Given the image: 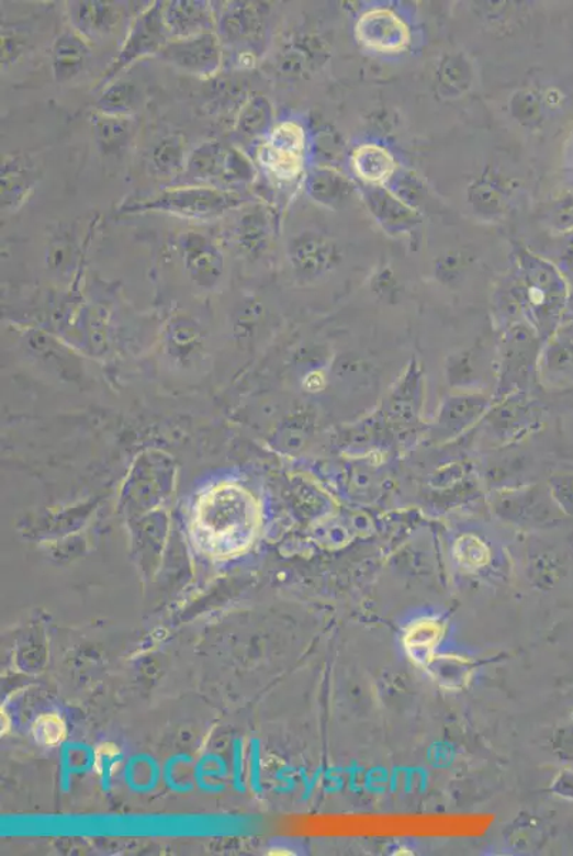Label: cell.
Masks as SVG:
<instances>
[{"mask_svg": "<svg viewBox=\"0 0 573 856\" xmlns=\"http://www.w3.org/2000/svg\"><path fill=\"white\" fill-rule=\"evenodd\" d=\"M260 507L246 487L222 483L195 502L190 534L202 553L216 559L245 553L260 527Z\"/></svg>", "mask_w": 573, "mask_h": 856, "instance_id": "cell-1", "label": "cell"}, {"mask_svg": "<svg viewBox=\"0 0 573 856\" xmlns=\"http://www.w3.org/2000/svg\"><path fill=\"white\" fill-rule=\"evenodd\" d=\"M246 202L247 199L241 193L232 190L189 185L167 189L151 198L133 199L124 203L119 213L160 212L195 221H210L240 207Z\"/></svg>", "mask_w": 573, "mask_h": 856, "instance_id": "cell-2", "label": "cell"}, {"mask_svg": "<svg viewBox=\"0 0 573 856\" xmlns=\"http://www.w3.org/2000/svg\"><path fill=\"white\" fill-rule=\"evenodd\" d=\"M164 4V2H153L150 7H147L145 11L138 13L133 19L126 41H124L116 59L104 71L98 89H104L114 82V79L117 78L122 70L128 68L138 59L159 55L167 43L171 41L165 23Z\"/></svg>", "mask_w": 573, "mask_h": 856, "instance_id": "cell-3", "label": "cell"}, {"mask_svg": "<svg viewBox=\"0 0 573 856\" xmlns=\"http://www.w3.org/2000/svg\"><path fill=\"white\" fill-rule=\"evenodd\" d=\"M269 21V4L261 2H231L217 19L220 41L234 46L257 49L265 41Z\"/></svg>", "mask_w": 573, "mask_h": 856, "instance_id": "cell-4", "label": "cell"}, {"mask_svg": "<svg viewBox=\"0 0 573 856\" xmlns=\"http://www.w3.org/2000/svg\"><path fill=\"white\" fill-rule=\"evenodd\" d=\"M157 57L191 75L209 78L222 66V42L216 32L171 40Z\"/></svg>", "mask_w": 573, "mask_h": 856, "instance_id": "cell-5", "label": "cell"}, {"mask_svg": "<svg viewBox=\"0 0 573 856\" xmlns=\"http://www.w3.org/2000/svg\"><path fill=\"white\" fill-rule=\"evenodd\" d=\"M164 16L170 40L203 35L217 26L212 3L205 0H173L164 4Z\"/></svg>", "mask_w": 573, "mask_h": 856, "instance_id": "cell-6", "label": "cell"}, {"mask_svg": "<svg viewBox=\"0 0 573 856\" xmlns=\"http://www.w3.org/2000/svg\"><path fill=\"white\" fill-rule=\"evenodd\" d=\"M358 37L370 49L393 54L408 43V29L390 11H372L361 18L357 26Z\"/></svg>", "mask_w": 573, "mask_h": 856, "instance_id": "cell-7", "label": "cell"}, {"mask_svg": "<svg viewBox=\"0 0 573 856\" xmlns=\"http://www.w3.org/2000/svg\"><path fill=\"white\" fill-rule=\"evenodd\" d=\"M69 9L71 25L88 41L112 35L124 18V9L117 2H74Z\"/></svg>", "mask_w": 573, "mask_h": 856, "instance_id": "cell-8", "label": "cell"}, {"mask_svg": "<svg viewBox=\"0 0 573 856\" xmlns=\"http://www.w3.org/2000/svg\"><path fill=\"white\" fill-rule=\"evenodd\" d=\"M90 54L89 41L75 29L61 33L52 46V70L56 82L75 79L88 65Z\"/></svg>", "mask_w": 573, "mask_h": 856, "instance_id": "cell-9", "label": "cell"}, {"mask_svg": "<svg viewBox=\"0 0 573 856\" xmlns=\"http://www.w3.org/2000/svg\"><path fill=\"white\" fill-rule=\"evenodd\" d=\"M186 266L199 282H214L223 271V255L209 237L189 232L181 239Z\"/></svg>", "mask_w": 573, "mask_h": 856, "instance_id": "cell-10", "label": "cell"}, {"mask_svg": "<svg viewBox=\"0 0 573 856\" xmlns=\"http://www.w3.org/2000/svg\"><path fill=\"white\" fill-rule=\"evenodd\" d=\"M93 135L103 155H117L131 143L136 132V122L132 116H110L94 112L92 117Z\"/></svg>", "mask_w": 573, "mask_h": 856, "instance_id": "cell-11", "label": "cell"}, {"mask_svg": "<svg viewBox=\"0 0 573 856\" xmlns=\"http://www.w3.org/2000/svg\"><path fill=\"white\" fill-rule=\"evenodd\" d=\"M35 183L33 164L26 155H9L2 165V207H16Z\"/></svg>", "mask_w": 573, "mask_h": 856, "instance_id": "cell-12", "label": "cell"}, {"mask_svg": "<svg viewBox=\"0 0 573 856\" xmlns=\"http://www.w3.org/2000/svg\"><path fill=\"white\" fill-rule=\"evenodd\" d=\"M271 123H273V108L269 99L255 93L246 100L238 113L237 131L247 137H259L270 131Z\"/></svg>", "mask_w": 573, "mask_h": 856, "instance_id": "cell-13", "label": "cell"}, {"mask_svg": "<svg viewBox=\"0 0 573 856\" xmlns=\"http://www.w3.org/2000/svg\"><path fill=\"white\" fill-rule=\"evenodd\" d=\"M136 102V86L127 80H116L103 89L96 102V112L110 116H132Z\"/></svg>", "mask_w": 573, "mask_h": 856, "instance_id": "cell-14", "label": "cell"}, {"mask_svg": "<svg viewBox=\"0 0 573 856\" xmlns=\"http://www.w3.org/2000/svg\"><path fill=\"white\" fill-rule=\"evenodd\" d=\"M269 221L261 209L246 213L238 223L237 245L247 255L260 254L269 243Z\"/></svg>", "mask_w": 573, "mask_h": 856, "instance_id": "cell-15", "label": "cell"}, {"mask_svg": "<svg viewBox=\"0 0 573 856\" xmlns=\"http://www.w3.org/2000/svg\"><path fill=\"white\" fill-rule=\"evenodd\" d=\"M151 160L160 173L176 176L183 171L188 165V151H186L183 136H167L157 143L153 149Z\"/></svg>", "mask_w": 573, "mask_h": 856, "instance_id": "cell-16", "label": "cell"}, {"mask_svg": "<svg viewBox=\"0 0 573 856\" xmlns=\"http://www.w3.org/2000/svg\"><path fill=\"white\" fill-rule=\"evenodd\" d=\"M224 151L218 142H205L188 157V171L198 180L222 176Z\"/></svg>", "mask_w": 573, "mask_h": 856, "instance_id": "cell-17", "label": "cell"}, {"mask_svg": "<svg viewBox=\"0 0 573 856\" xmlns=\"http://www.w3.org/2000/svg\"><path fill=\"white\" fill-rule=\"evenodd\" d=\"M356 169L370 182H379L393 173V157L379 147H364L356 155Z\"/></svg>", "mask_w": 573, "mask_h": 856, "instance_id": "cell-18", "label": "cell"}, {"mask_svg": "<svg viewBox=\"0 0 573 856\" xmlns=\"http://www.w3.org/2000/svg\"><path fill=\"white\" fill-rule=\"evenodd\" d=\"M32 734L37 744L43 746H57L66 740L68 730L65 721L56 713H43L32 725Z\"/></svg>", "mask_w": 573, "mask_h": 856, "instance_id": "cell-19", "label": "cell"}, {"mask_svg": "<svg viewBox=\"0 0 573 856\" xmlns=\"http://www.w3.org/2000/svg\"><path fill=\"white\" fill-rule=\"evenodd\" d=\"M255 168L240 150L224 151L222 179L228 183H248L255 179Z\"/></svg>", "mask_w": 573, "mask_h": 856, "instance_id": "cell-20", "label": "cell"}, {"mask_svg": "<svg viewBox=\"0 0 573 856\" xmlns=\"http://www.w3.org/2000/svg\"><path fill=\"white\" fill-rule=\"evenodd\" d=\"M341 185L336 174L327 170H315L308 178V192L315 200L322 203L333 202L337 199Z\"/></svg>", "mask_w": 573, "mask_h": 856, "instance_id": "cell-21", "label": "cell"}, {"mask_svg": "<svg viewBox=\"0 0 573 856\" xmlns=\"http://www.w3.org/2000/svg\"><path fill=\"white\" fill-rule=\"evenodd\" d=\"M117 758V746L106 742V744H102L98 750H96L94 769L98 770L99 774L106 773V770H112V765L116 763Z\"/></svg>", "mask_w": 573, "mask_h": 856, "instance_id": "cell-22", "label": "cell"}, {"mask_svg": "<svg viewBox=\"0 0 573 856\" xmlns=\"http://www.w3.org/2000/svg\"><path fill=\"white\" fill-rule=\"evenodd\" d=\"M22 54V41L13 33L2 32V65H9Z\"/></svg>", "mask_w": 573, "mask_h": 856, "instance_id": "cell-23", "label": "cell"}, {"mask_svg": "<svg viewBox=\"0 0 573 856\" xmlns=\"http://www.w3.org/2000/svg\"><path fill=\"white\" fill-rule=\"evenodd\" d=\"M561 494L568 507L573 510V478H568L561 485Z\"/></svg>", "mask_w": 573, "mask_h": 856, "instance_id": "cell-24", "label": "cell"}, {"mask_svg": "<svg viewBox=\"0 0 573 856\" xmlns=\"http://www.w3.org/2000/svg\"><path fill=\"white\" fill-rule=\"evenodd\" d=\"M269 855H293V854H291V853H289V851H284V849H274V851H271V853H269Z\"/></svg>", "mask_w": 573, "mask_h": 856, "instance_id": "cell-25", "label": "cell"}]
</instances>
